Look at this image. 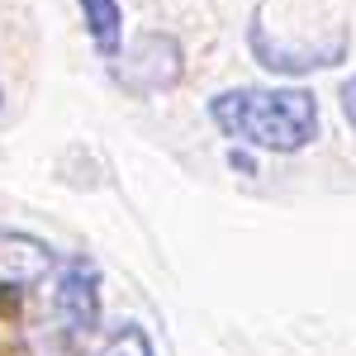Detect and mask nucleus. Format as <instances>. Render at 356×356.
<instances>
[{
    "mask_svg": "<svg viewBox=\"0 0 356 356\" xmlns=\"http://www.w3.org/2000/svg\"><path fill=\"white\" fill-rule=\"evenodd\" d=\"M209 119L223 138H233L238 147L257 152H304L309 143H318V100L290 86H233L209 100Z\"/></svg>",
    "mask_w": 356,
    "mask_h": 356,
    "instance_id": "1",
    "label": "nucleus"
},
{
    "mask_svg": "<svg viewBox=\"0 0 356 356\" xmlns=\"http://www.w3.org/2000/svg\"><path fill=\"white\" fill-rule=\"evenodd\" d=\"M114 62V81L134 95H162L181 86V43L171 33H138L134 43H124Z\"/></svg>",
    "mask_w": 356,
    "mask_h": 356,
    "instance_id": "2",
    "label": "nucleus"
},
{
    "mask_svg": "<svg viewBox=\"0 0 356 356\" xmlns=\"http://www.w3.org/2000/svg\"><path fill=\"white\" fill-rule=\"evenodd\" d=\"M53 318L67 337H90L100 328V266L90 257H67L57 271Z\"/></svg>",
    "mask_w": 356,
    "mask_h": 356,
    "instance_id": "3",
    "label": "nucleus"
},
{
    "mask_svg": "<svg viewBox=\"0 0 356 356\" xmlns=\"http://www.w3.org/2000/svg\"><path fill=\"white\" fill-rule=\"evenodd\" d=\"M62 266L53 243L33 238L24 228H5L0 223V290H33Z\"/></svg>",
    "mask_w": 356,
    "mask_h": 356,
    "instance_id": "4",
    "label": "nucleus"
},
{
    "mask_svg": "<svg viewBox=\"0 0 356 356\" xmlns=\"http://www.w3.org/2000/svg\"><path fill=\"white\" fill-rule=\"evenodd\" d=\"M247 48H252V57H257L266 72L304 76V72H318V67H337V62L347 57V38H332L328 48H290V43H271L266 29L252 24L247 29Z\"/></svg>",
    "mask_w": 356,
    "mask_h": 356,
    "instance_id": "5",
    "label": "nucleus"
},
{
    "mask_svg": "<svg viewBox=\"0 0 356 356\" xmlns=\"http://www.w3.org/2000/svg\"><path fill=\"white\" fill-rule=\"evenodd\" d=\"M86 15V33L95 43V53L110 62L119 48H124V5L119 0H76Z\"/></svg>",
    "mask_w": 356,
    "mask_h": 356,
    "instance_id": "6",
    "label": "nucleus"
},
{
    "mask_svg": "<svg viewBox=\"0 0 356 356\" xmlns=\"http://www.w3.org/2000/svg\"><path fill=\"white\" fill-rule=\"evenodd\" d=\"M81 356H157V352H152V337L138 323H114V328L90 332Z\"/></svg>",
    "mask_w": 356,
    "mask_h": 356,
    "instance_id": "7",
    "label": "nucleus"
},
{
    "mask_svg": "<svg viewBox=\"0 0 356 356\" xmlns=\"http://www.w3.org/2000/svg\"><path fill=\"white\" fill-rule=\"evenodd\" d=\"M342 119L356 129V76H347V81H342Z\"/></svg>",
    "mask_w": 356,
    "mask_h": 356,
    "instance_id": "8",
    "label": "nucleus"
},
{
    "mask_svg": "<svg viewBox=\"0 0 356 356\" xmlns=\"http://www.w3.org/2000/svg\"><path fill=\"white\" fill-rule=\"evenodd\" d=\"M0 114H5V95H0Z\"/></svg>",
    "mask_w": 356,
    "mask_h": 356,
    "instance_id": "9",
    "label": "nucleus"
}]
</instances>
